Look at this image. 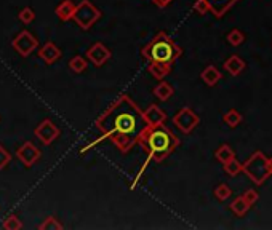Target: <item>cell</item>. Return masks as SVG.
<instances>
[{
	"label": "cell",
	"instance_id": "cell-1",
	"mask_svg": "<svg viewBox=\"0 0 272 230\" xmlns=\"http://www.w3.org/2000/svg\"><path fill=\"white\" fill-rule=\"evenodd\" d=\"M95 126L101 133V139L112 142L122 154H128L139 142L141 136L151 125L147 123L144 117V111L124 93L99 115L95 121ZM101 139L82 149V154H85Z\"/></svg>",
	"mask_w": 272,
	"mask_h": 230
},
{
	"label": "cell",
	"instance_id": "cell-2",
	"mask_svg": "<svg viewBox=\"0 0 272 230\" xmlns=\"http://www.w3.org/2000/svg\"><path fill=\"white\" fill-rule=\"evenodd\" d=\"M139 146H142L147 150V160L146 163L141 167L139 174L135 177V182L132 185V189L135 187V184L139 181V176L144 172V170L147 168V165L151 160L154 162H163L168 155L173 154V150L180 146V139L178 136L171 131L170 128H167L165 125H155V126H149L146 129V133L141 136L139 139Z\"/></svg>",
	"mask_w": 272,
	"mask_h": 230
},
{
	"label": "cell",
	"instance_id": "cell-3",
	"mask_svg": "<svg viewBox=\"0 0 272 230\" xmlns=\"http://www.w3.org/2000/svg\"><path fill=\"white\" fill-rule=\"evenodd\" d=\"M142 56L149 62H159L173 66L175 61L183 55V48L176 45L175 40L167 32L160 31L155 37L141 50Z\"/></svg>",
	"mask_w": 272,
	"mask_h": 230
},
{
	"label": "cell",
	"instance_id": "cell-4",
	"mask_svg": "<svg viewBox=\"0 0 272 230\" xmlns=\"http://www.w3.org/2000/svg\"><path fill=\"white\" fill-rule=\"evenodd\" d=\"M242 171L252 179L256 185H261L272 176V157L264 155L260 150L252 154L242 163Z\"/></svg>",
	"mask_w": 272,
	"mask_h": 230
},
{
	"label": "cell",
	"instance_id": "cell-5",
	"mask_svg": "<svg viewBox=\"0 0 272 230\" xmlns=\"http://www.w3.org/2000/svg\"><path fill=\"white\" fill-rule=\"evenodd\" d=\"M99 18H101V11H99L90 0H82L80 3L75 5L72 19L78 24V27L83 29V31H88L91 26H95V23Z\"/></svg>",
	"mask_w": 272,
	"mask_h": 230
},
{
	"label": "cell",
	"instance_id": "cell-6",
	"mask_svg": "<svg viewBox=\"0 0 272 230\" xmlns=\"http://www.w3.org/2000/svg\"><path fill=\"white\" fill-rule=\"evenodd\" d=\"M199 121H200L199 115L191 107H183L173 117V125L184 134H189L192 129H196Z\"/></svg>",
	"mask_w": 272,
	"mask_h": 230
},
{
	"label": "cell",
	"instance_id": "cell-7",
	"mask_svg": "<svg viewBox=\"0 0 272 230\" xmlns=\"http://www.w3.org/2000/svg\"><path fill=\"white\" fill-rule=\"evenodd\" d=\"M34 134H35V138L44 144V146H50V144H53L56 139L60 138L61 131L52 120L45 118L37 128L34 129Z\"/></svg>",
	"mask_w": 272,
	"mask_h": 230
},
{
	"label": "cell",
	"instance_id": "cell-8",
	"mask_svg": "<svg viewBox=\"0 0 272 230\" xmlns=\"http://www.w3.org/2000/svg\"><path fill=\"white\" fill-rule=\"evenodd\" d=\"M37 47H39V42L29 31H21L16 35V39L13 40V48H15L16 52L24 58L29 56Z\"/></svg>",
	"mask_w": 272,
	"mask_h": 230
},
{
	"label": "cell",
	"instance_id": "cell-9",
	"mask_svg": "<svg viewBox=\"0 0 272 230\" xmlns=\"http://www.w3.org/2000/svg\"><path fill=\"white\" fill-rule=\"evenodd\" d=\"M87 59L93 64L95 67H101L104 66V64L111 59V50L107 48L104 43L101 42H96V43H93V45L87 50Z\"/></svg>",
	"mask_w": 272,
	"mask_h": 230
},
{
	"label": "cell",
	"instance_id": "cell-10",
	"mask_svg": "<svg viewBox=\"0 0 272 230\" xmlns=\"http://www.w3.org/2000/svg\"><path fill=\"white\" fill-rule=\"evenodd\" d=\"M16 157H18V160L24 165V167L27 168H31L32 165H35L39 160H40V157H42V152L34 146L32 142H24L23 146H21L18 150H16Z\"/></svg>",
	"mask_w": 272,
	"mask_h": 230
},
{
	"label": "cell",
	"instance_id": "cell-11",
	"mask_svg": "<svg viewBox=\"0 0 272 230\" xmlns=\"http://www.w3.org/2000/svg\"><path fill=\"white\" fill-rule=\"evenodd\" d=\"M39 58L48 66H52L53 62H56L61 58V50L55 45L53 42H47L44 47L39 50Z\"/></svg>",
	"mask_w": 272,
	"mask_h": 230
},
{
	"label": "cell",
	"instance_id": "cell-12",
	"mask_svg": "<svg viewBox=\"0 0 272 230\" xmlns=\"http://www.w3.org/2000/svg\"><path fill=\"white\" fill-rule=\"evenodd\" d=\"M205 2L210 6V13H213L216 18H223L239 0H205Z\"/></svg>",
	"mask_w": 272,
	"mask_h": 230
},
{
	"label": "cell",
	"instance_id": "cell-13",
	"mask_svg": "<svg viewBox=\"0 0 272 230\" xmlns=\"http://www.w3.org/2000/svg\"><path fill=\"white\" fill-rule=\"evenodd\" d=\"M144 117L147 120V123L151 125V126H155V125H162V123H165V120H167V114L163 112L159 106H149L147 109L144 111Z\"/></svg>",
	"mask_w": 272,
	"mask_h": 230
},
{
	"label": "cell",
	"instance_id": "cell-14",
	"mask_svg": "<svg viewBox=\"0 0 272 230\" xmlns=\"http://www.w3.org/2000/svg\"><path fill=\"white\" fill-rule=\"evenodd\" d=\"M245 67H247L245 61H243L242 58L237 56V55L229 56L227 59H226V62H224V69H226L231 75H234V77L240 75L242 72L245 70Z\"/></svg>",
	"mask_w": 272,
	"mask_h": 230
},
{
	"label": "cell",
	"instance_id": "cell-15",
	"mask_svg": "<svg viewBox=\"0 0 272 230\" xmlns=\"http://www.w3.org/2000/svg\"><path fill=\"white\" fill-rule=\"evenodd\" d=\"M75 11V3L72 0H63V2L55 8V14L60 21H70Z\"/></svg>",
	"mask_w": 272,
	"mask_h": 230
},
{
	"label": "cell",
	"instance_id": "cell-16",
	"mask_svg": "<svg viewBox=\"0 0 272 230\" xmlns=\"http://www.w3.org/2000/svg\"><path fill=\"white\" fill-rule=\"evenodd\" d=\"M200 78H202L208 86H214L221 80V72L214 66H206L202 70V74H200Z\"/></svg>",
	"mask_w": 272,
	"mask_h": 230
},
{
	"label": "cell",
	"instance_id": "cell-17",
	"mask_svg": "<svg viewBox=\"0 0 272 230\" xmlns=\"http://www.w3.org/2000/svg\"><path fill=\"white\" fill-rule=\"evenodd\" d=\"M171 67L173 66H168V64H159V62H149L147 66V70L151 72V75L157 80H163L170 72H171Z\"/></svg>",
	"mask_w": 272,
	"mask_h": 230
},
{
	"label": "cell",
	"instance_id": "cell-18",
	"mask_svg": "<svg viewBox=\"0 0 272 230\" xmlns=\"http://www.w3.org/2000/svg\"><path fill=\"white\" fill-rule=\"evenodd\" d=\"M152 93H154V96H155V98H159L160 101H168L171 96H173L175 90H173V86H171L168 82L160 80V83L157 85L155 88L152 90Z\"/></svg>",
	"mask_w": 272,
	"mask_h": 230
},
{
	"label": "cell",
	"instance_id": "cell-19",
	"mask_svg": "<svg viewBox=\"0 0 272 230\" xmlns=\"http://www.w3.org/2000/svg\"><path fill=\"white\" fill-rule=\"evenodd\" d=\"M229 208H231V211L235 216H243V214H247V211L250 210V205L247 203L243 197H237L235 200H232V203L229 205Z\"/></svg>",
	"mask_w": 272,
	"mask_h": 230
},
{
	"label": "cell",
	"instance_id": "cell-20",
	"mask_svg": "<svg viewBox=\"0 0 272 230\" xmlns=\"http://www.w3.org/2000/svg\"><path fill=\"white\" fill-rule=\"evenodd\" d=\"M214 157H216L218 160L224 165L226 162L231 160V158H234L235 154H234V150H232L231 146H227V144H223V146H219L216 149V152H214Z\"/></svg>",
	"mask_w": 272,
	"mask_h": 230
},
{
	"label": "cell",
	"instance_id": "cell-21",
	"mask_svg": "<svg viewBox=\"0 0 272 230\" xmlns=\"http://www.w3.org/2000/svg\"><path fill=\"white\" fill-rule=\"evenodd\" d=\"M223 120H224V123L227 126L235 128V126H239L242 123V114L239 111H235V109H231L223 115Z\"/></svg>",
	"mask_w": 272,
	"mask_h": 230
},
{
	"label": "cell",
	"instance_id": "cell-22",
	"mask_svg": "<svg viewBox=\"0 0 272 230\" xmlns=\"http://www.w3.org/2000/svg\"><path fill=\"white\" fill-rule=\"evenodd\" d=\"M88 67V62L83 56H74L72 59L69 61V69L75 72V74H82Z\"/></svg>",
	"mask_w": 272,
	"mask_h": 230
},
{
	"label": "cell",
	"instance_id": "cell-23",
	"mask_svg": "<svg viewBox=\"0 0 272 230\" xmlns=\"http://www.w3.org/2000/svg\"><path fill=\"white\" fill-rule=\"evenodd\" d=\"M224 171L227 172L229 176H237L239 172L242 171V163L237 160V158H231L229 162L224 163Z\"/></svg>",
	"mask_w": 272,
	"mask_h": 230
},
{
	"label": "cell",
	"instance_id": "cell-24",
	"mask_svg": "<svg viewBox=\"0 0 272 230\" xmlns=\"http://www.w3.org/2000/svg\"><path fill=\"white\" fill-rule=\"evenodd\" d=\"M243 40H245V34H243L242 31H239V29H232V31L227 34V42L231 43L232 47L242 45Z\"/></svg>",
	"mask_w": 272,
	"mask_h": 230
},
{
	"label": "cell",
	"instance_id": "cell-25",
	"mask_svg": "<svg viewBox=\"0 0 272 230\" xmlns=\"http://www.w3.org/2000/svg\"><path fill=\"white\" fill-rule=\"evenodd\" d=\"M3 229L5 230H19V229H23V222L19 221L16 214H11L3 221Z\"/></svg>",
	"mask_w": 272,
	"mask_h": 230
},
{
	"label": "cell",
	"instance_id": "cell-26",
	"mask_svg": "<svg viewBox=\"0 0 272 230\" xmlns=\"http://www.w3.org/2000/svg\"><path fill=\"white\" fill-rule=\"evenodd\" d=\"M231 193H232V190L229 189V185H226V184H219L216 189H214V197H216L219 201H226L229 197H231Z\"/></svg>",
	"mask_w": 272,
	"mask_h": 230
},
{
	"label": "cell",
	"instance_id": "cell-27",
	"mask_svg": "<svg viewBox=\"0 0 272 230\" xmlns=\"http://www.w3.org/2000/svg\"><path fill=\"white\" fill-rule=\"evenodd\" d=\"M39 229L40 230H61L63 226H61V222H58V219H56V218H47L39 226Z\"/></svg>",
	"mask_w": 272,
	"mask_h": 230
},
{
	"label": "cell",
	"instance_id": "cell-28",
	"mask_svg": "<svg viewBox=\"0 0 272 230\" xmlns=\"http://www.w3.org/2000/svg\"><path fill=\"white\" fill-rule=\"evenodd\" d=\"M18 18H19V21H21L23 24H31L32 21L35 19V13H34L32 8H29V6H26V8H23V10L19 11Z\"/></svg>",
	"mask_w": 272,
	"mask_h": 230
},
{
	"label": "cell",
	"instance_id": "cell-29",
	"mask_svg": "<svg viewBox=\"0 0 272 230\" xmlns=\"http://www.w3.org/2000/svg\"><path fill=\"white\" fill-rule=\"evenodd\" d=\"M194 11L197 14H200V16H204V14L210 13V6H208V3L205 2V0H196L194 2Z\"/></svg>",
	"mask_w": 272,
	"mask_h": 230
},
{
	"label": "cell",
	"instance_id": "cell-30",
	"mask_svg": "<svg viewBox=\"0 0 272 230\" xmlns=\"http://www.w3.org/2000/svg\"><path fill=\"white\" fill-rule=\"evenodd\" d=\"M11 162V154L3 146H0V170L6 168V165Z\"/></svg>",
	"mask_w": 272,
	"mask_h": 230
},
{
	"label": "cell",
	"instance_id": "cell-31",
	"mask_svg": "<svg viewBox=\"0 0 272 230\" xmlns=\"http://www.w3.org/2000/svg\"><path fill=\"white\" fill-rule=\"evenodd\" d=\"M243 198H245V201L250 205V206H253L256 201H258V198H260V195H258V192L256 190H247L245 193L242 195Z\"/></svg>",
	"mask_w": 272,
	"mask_h": 230
},
{
	"label": "cell",
	"instance_id": "cell-32",
	"mask_svg": "<svg viewBox=\"0 0 272 230\" xmlns=\"http://www.w3.org/2000/svg\"><path fill=\"white\" fill-rule=\"evenodd\" d=\"M173 2V0H152V3L155 6H159V8H167V6Z\"/></svg>",
	"mask_w": 272,
	"mask_h": 230
}]
</instances>
